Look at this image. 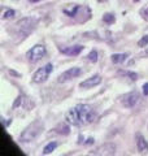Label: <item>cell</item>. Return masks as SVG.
<instances>
[{"label": "cell", "instance_id": "e0dca14e", "mask_svg": "<svg viewBox=\"0 0 148 156\" xmlns=\"http://www.w3.org/2000/svg\"><path fill=\"white\" fill-rule=\"evenodd\" d=\"M87 59H88V61H91V62H96L98 61V52H96L95 49H92V51L88 53Z\"/></svg>", "mask_w": 148, "mask_h": 156}, {"label": "cell", "instance_id": "603a6c76", "mask_svg": "<svg viewBox=\"0 0 148 156\" xmlns=\"http://www.w3.org/2000/svg\"><path fill=\"white\" fill-rule=\"evenodd\" d=\"M30 3H38V1H40V0H29Z\"/></svg>", "mask_w": 148, "mask_h": 156}, {"label": "cell", "instance_id": "8fae6325", "mask_svg": "<svg viewBox=\"0 0 148 156\" xmlns=\"http://www.w3.org/2000/svg\"><path fill=\"white\" fill-rule=\"evenodd\" d=\"M136 148L139 153H147L148 152V143L140 134L136 135Z\"/></svg>", "mask_w": 148, "mask_h": 156}, {"label": "cell", "instance_id": "5b68a950", "mask_svg": "<svg viewBox=\"0 0 148 156\" xmlns=\"http://www.w3.org/2000/svg\"><path fill=\"white\" fill-rule=\"evenodd\" d=\"M139 101H140V95L136 92V91L125 94V95L121 98V104L123 107H126V108H134Z\"/></svg>", "mask_w": 148, "mask_h": 156}, {"label": "cell", "instance_id": "ba28073f", "mask_svg": "<svg viewBox=\"0 0 148 156\" xmlns=\"http://www.w3.org/2000/svg\"><path fill=\"white\" fill-rule=\"evenodd\" d=\"M114 153H116V146L112 143H105V144L98 147L90 155H114Z\"/></svg>", "mask_w": 148, "mask_h": 156}, {"label": "cell", "instance_id": "277c9868", "mask_svg": "<svg viewBox=\"0 0 148 156\" xmlns=\"http://www.w3.org/2000/svg\"><path fill=\"white\" fill-rule=\"evenodd\" d=\"M46 52H47L46 51V47H44L43 44H36V46H34L33 48L27 52L29 61H31V62L39 61L40 59H43V57L46 56Z\"/></svg>", "mask_w": 148, "mask_h": 156}, {"label": "cell", "instance_id": "5bb4252c", "mask_svg": "<svg viewBox=\"0 0 148 156\" xmlns=\"http://www.w3.org/2000/svg\"><path fill=\"white\" fill-rule=\"evenodd\" d=\"M119 75H123V77H127L130 78L131 81H136L138 79V75L136 73H132V72H129V70H119L118 72Z\"/></svg>", "mask_w": 148, "mask_h": 156}, {"label": "cell", "instance_id": "44dd1931", "mask_svg": "<svg viewBox=\"0 0 148 156\" xmlns=\"http://www.w3.org/2000/svg\"><path fill=\"white\" fill-rule=\"evenodd\" d=\"M143 92H144V95H148V82L144 83V86H143Z\"/></svg>", "mask_w": 148, "mask_h": 156}, {"label": "cell", "instance_id": "d6986e66", "mask_svg": "<svg viewBox=\"0 0 148 156\" xmlns=\"http://www.w3.org/2000/svg\"><path fill=\"white\" fill-rule=\"evenodd\" d=\"M140 16H142L143 20L148 21V4L145 5V7H143L142 9H140Z\"/></svg>", "mask_w": 148, "mask_h": 156}, {"label": "cell", "instance_id": "cb8c5ba5", "mask_svg": "<svg viewBox=\"0 0 148 156\" xmlns=\"http://www.w3.org/2000/svg\"><path fill=\"white\" fill-rule=\"evenodd\" d=\"M98 1H100V3H104V1H106V0H98Z\"/></svg>", "mask_w": 148, "mask_h": 156}, {"label": "cell", "instance_id": "6da1fadb", "mask_svg": "<svg viewBox=\"0 0 148 156\" xmlns=\"http://www.w3.org/2000/svg\"><path fill=\"white\" fill-rule=\"evenodd\" d=\"M96 113L88 104H78L73 109H70L66 113V120L69 124L82 126V125H88L92 121H95Z\"/></svg>", "mask_w": 148, "mask_h": 156}, {"label": "cell", "instance_id": "9c48e42d", "mask_svg": "<svg viewBox=\"0 0 148 156\" xmlns=\"http://www.w3.org/2000/svg\"><path fill=\"white\" fill-rule=\"evenodd\" d=\"M99 83H101V77L99 74H95V75H92V77L85 79L83 82H80L79 86L82 88H91V87H93V86H98Z\"/></svg>", "mask_w": 148, "mask_h": 156}, {"label": "cell", "instance_id": "3957f363", "mask_svg": "<svg viewBox=\"0 0 148 156\" xmlns=\"http://www.w3.org/2000/svg\"><path fill=\"white\" fill-rule=\"evenodd\" d=\"M36 23V20L33 17H26V18H22L21 21H18L16 23L17 26V30L21 33V35H27L30 33V30H33L34 26Z\"/></svg>", "mask_w": 148, "mask_h": 156}, {"label": "cell", "instance_id": "7a4b0ae2", "mask_svg": "<svg viewBox=\"0 0 148 156\" xmlns=\"http://www.w3.org/2000/svg\"><path fill=\"white\" fill-rule=\"evenodd\" d=\"M43 127H44V125L42 121H34L33 124L29 125L23 130V133L20 137V140L21 142H31V140H34L35 138L39 137V134L43 131Z\"/></svg>", "mask_w": 148, "mask_h": 156}, {"label": "cell", "instance_id": "2e32d148", "mask_svg": "<svg viewBox=\"0 0 148 156\" xmlns=\"http://www.w3.org/2000/svg\"><path fill=\"white\" fill-rule=\"evenodd\" d=\"M103 20H104V22H106V23H113L114 22V16L112 14V13H105V14L103 16Z\"/></svg>", "mask_w": 148, "mask_h": 156}, {"label": "cell", "instance_id": "9a60e30c", "mask_svg": "<svg viewBox=\"0 0 148 156\" xmlns=\"http://www.w3.org/2000/svg\"><path fill=\"white\" fill-rule=\"evenodd\" d=\"M57 147V143L56 142H51V143H48V144L44 147V150H43V153H46V155H48V153H51L52 151H55V148Z\"/></svg>", "mask_w": 148, "mask_h": 156}, {"label": "cell", "instance_id": "7402d4cb", "mask_svg": "<svg viewBox=\"0 0 148 156\" xmlns=\"http://www.w3.org/2000/svg\"><path fill=\"white\" fill-rule=\"evenodd\" d=\"M139 56H140V57H148V49H145L144 52H142Z\"/></svg>", "mask_w": 148, "mask_h": 156}, {"label": "cell", "instance_id": "d4e9b609", "mask_svg": "<svg viewBox=\"0 0 148 156\" xmlns=\"http://www.w3.org/2000/svg\"><path fill=\"white\" fill-rule=\"evenodd\" d=\"M134 1H140V0H134Z\"/></svg>", "mask_w": 148, "mask_h": 156}, {"label": "cell", "instance_id": "7c38bea8", "mask_svg": "<svg viewBox=\"0 0 148 156\" xmlns=\"http://www.w3.org/2000/svg\"><path fill=\"white\" fill-rule=\"evenodd\" d=\"M78 9H79V5H77V4H68L66 7L62 9V12H64L66 16H69V17H75L77 13H78Z\"/></svg>", "mask_w": 148, "mask_h": 156}, {"label": "cell", "instance_id": "4fadbf2b", "mask_svg": "<svg viewBox=\"0 0 148 156\" xmlns=\"http://www.w3.org/2000/svg\"><path fill=\"white\" fill-rule=\"evenodd\" d=\"M127 59V53H113L112 55V61L114 64H119V62H123Z\"/></svg>", "mask_w": 148, "mask_h": 156}, {"label": "cell", "instance_id": "484cf974", "mask_svg": "<svg viewBox=\"0 0 148 156\" xmlns=\"http://www.w3.org/2000/svg\"><path fill=\"white\" fill-rule=\"evenodd\" d=\"M14 1H18V0H14Z\"/></svg>", "mask_w": 148, "mask_h": 156}, {"label": "cell", "instance_id": "52a82bcc", "mask_svg": "<svg viewBox=\"0 0 148 156\" xmlns=\"http://www.w3.org/2000/svg\"><path fill=\"white\" fill-rule=\"evenodd\" d=\"M80 74H82V69L78 68V66H74V68H70L69 70H66V72L62 73L57 81H59V82H66V81L78 77V75H80Z\"/></svg>", "mask_w": 148, "mask_h": 156}, {"label": "cell", "instance_id": "ac0fdd59", "mask_svg": "<svg viewBox=\"0 0 148 156\" xmlns=\"http://www.w3.org/2000/svg\"><path fill=\"white\" fill-rule=\"evenodd\" d=\"M14 14H16V12L13 9H8V10H5V13L3 14V18H4V20H9V18L14 17Z\"/></svg>", "mask_w": 148, "mask_h": 156}, {"label": "cell", "instance_id": "8992f818", "mask_svg": "<svg viewBox=\"0 0 148 156\" xmlns=\"http://www.w3.org/2000/svg\"><path fill=\"white\" fill-rule=\"evenodd\" d=\"M52 64H47L46 66H43V68H40V69H38L35 73H34V75H33V81L35 83H42V82H44V81L48 78V75L51 74V72H52Z\"/></svg>", "mask_w": 148, "mask_h": 156}, {"label": "cell", "instance_id": "30bf717a", "mask_svg": "<svg viewBox=\"0 0 148 156\" xmlns=\"http://www.w3.org/2000/svg\"><path fill=\"white\" fill-rule=\"evenodd\" d=\"M85 48L83 46H73V47H60L59 51L61 53L65 55H69V56H77L82 52V49Z\"/></svg>", "mask_w": 148, "mask_h": 156}, {"label": "cell", "instance_id": "ffe728a7", "mask_svg": "<svg viewBox=\"0 0 148 156\" xmlns=\"http://www.w3.org/2000/svg\"><path fill=\"white\" fill-rule=\"evenodd\" d=\"M138 46L139 47H145L148 46V35H144L139 42H138Z\"/></svg>", "mask_w": 148, "mask_h": 156}]
</instances>
